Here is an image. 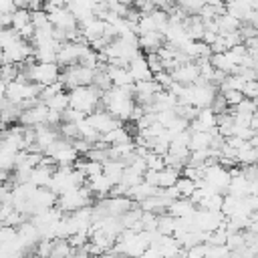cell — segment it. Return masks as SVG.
<instances>
[{"label": "cell", "mask_w": 258, "mask_h": 258, "mask_svg": "<svg viewBox=\"0 0 258 258\" xmlns=\"http://www.w3.org/2000/svg\"><path fill=\"white\" fill-rule=\"evenodd\" d=\"M69 93V107L81 111L85 117L89 113H93L97 109V105H101V91L93 85H85V87H75Z\"/></svg>", "instance_id": "1"}, {"label": "cell", "mask_w": 258, "mask_h": 258, "mask_svg": "<svg viewBox=\"0 0 258 258\" xmlns=\"http://www.w3.org/2000/svg\"><path fill=\"white\" fill-rule=\"evenodd\" d=\"M22 73L30 83H36L40 87H46L60 79V67L56 62H32V64H20Z\"/></svg>", "instance_id": "2"}, {"label": "cell", "mask_w": 258, "mask_h": 258, "mask_svg": "<svg viewBox=\"0 0 258 258\" xmlns=\"http://www.w3.org/2000/svg\"><path fill=\"white\" fill-rule=\"evenodd\" d=\"M56 206L62 212H69V214L75 212V210L87 208V206H91V191L87 189V185L69 189V191H64V194H60L56 198Z\"/></svg>", "instance_id": "3"}, {"label": "cell", "mask_w": 258, "mask_h": 258, "mask_svg": "<svg viewBox=\"0 0 258 258\" xmlns=\"http://www.w3.org/2000/svg\"><path fill=\"white\" fill-rule=\"evenodd\" d=\"M85 121L99 133V135H105V133H109V131H113L115 127H119V125H123V123H119L117 119H113L105 109H95L93 113H89L87 117H85Z\"/></svg>", "instance_id": "4"}, {"label": "cell", "mask_w": 258, "mask_h": 258, "mask_svg": "<svg viewBox=\"0 0 258 258\" xmlns=\"http://www.w3.org/2000/svg\"><path fill=\"white\" fill-rule=\"evenodd\" d=\"M46 113H48V109H46V107H44V103L40 101V103L32 105L30 109L20 111V113H18V121H20V125H22V127H36V125H44V121H46Z\"/></svg>", "instance_id": "5"}, {"label": "cell", "mask_w": 258, "mask_h": 258, "mask_svg": "<svg viewBox=\"0 0 258 258\" xmlns=\"http://www.w3.org/2000/svg\"><path fill=\"white\" fill-rule=\"evenodd\" d=\"M48 22H50L54 28L64 30V32H71V30H77V28H79L77 18H75L67 8H58V10L50 12V14H48Z\"/></svg>", "instance_id": "6"}, {"label": "cell", "mask_w": 258, "mask_h": 258, "mask_svg": "<svg viewBox=\"0 0 258 258\" xmlns=\"http://www.w3.org/2000/svg\"><path fill=\"white\" fill-rule=\"evenodd\" d=\"M169 75H171V79H173L175 83H179V85H194V83L200 79V71H198V64H196L194 60L175 67Z\"/></svg>", "instance_id": "7"}, {"label": "cell", "mask_w": 258, "mask_h": 258, "mask_svg": "<svg viewBox=\"0 0 258 258\" xmlns=\"http://www.w3.org/2000/svg\"><path fill=\"white\" fill-rule=\"evenodd\" d=\"M127 71H129L133 83L153 79V75H151L149 69H147V62H145V54H143V52H139L135 58H131V60L127 62Z\"/></svg>", "instance_id": "8"}, {"label": "cell", "mask_w": 258, "mask_h": 258, "mask_svg": "<svg viewBox=\"0 0 258 258\" xmlns=\"http://www.w3.org/2000/svg\"><path fill=\"white\" fill-rule=\"evenodd\" d=\"M79 30H81L83 38L91 44V42L103 38V32H105V20H101V18H91V20H87L85 24H81Z\"/></svg>", "instance_id": "9"}, {"label": "cell", "mask_w": 258, "mask_h": 258, "mask_svg": "<svg viewBox=\"0 0 258 258\" xmlns=\"http://www.w3.org/2000/svg\"><path fill=\"white\" fill-rule=\"evenodd\" d=\"M196 212V206L187 200V198H177V200H171L165 208V214L171 216V218H187Z\"/></svg>", "instance_id": "10"}, {"label": "cell", "mask_w": 258, "mask_h": 258, "mask_svg": "<svg viewBox=\"0 0 258 258\" xmlns=\"http://www.w3.org/2000/svg\"><path fill=\"white\" fill-rule=\"evenodd\" d=\"M103 71L107 73L109 81L113 87H125V85H133V79L127 71V67H113V64H105Z\"/></svg>", "instance_id": "11"}, {"label": "cell", "mask_w": 258, "mask_h": 258, "mask_svg": "<svg viewBox=\"0 0 258 258\" xmlns=\"http://www.w3.org/2000/svg\"><path fill=\"white\" fill-rule=\"evenodd\" d=\"M161 44H163V34H159V32H143L137 36V46L143 54L155 52Z\"/></svg>", "instance_id": "12"}, {"label": "cell", "mask_w": 258, "mask_h": 258, "mask_svg": "<svg viewBox=\"0 0 258 258\" xmlns=\"http://www.w3.org/2000/svg\"><path fill=\"white\" fill-rule=\"evenodd\" d=\"M85 185H87V189L91 191V196L95 194V196H99V198H107L109 191H111V187H113V183H111L103 173H99V175H95V177H89V179L85 181Z\"/></svg>", "instance_id": "13"}, {"label": "cell", "mask_w": 258, "mask_h": 258, "mask_svg": "<svg viewBox=\"0 0 258 258\" xmlns=\"http://www.w3.org/2000/svg\"><path fill=\"white\" fill-rule=\"evenodd\" d=\"M99 141H103V143H107V145H119V143H129V141H133V135L129 133V127L119 125V127H115L113 131L101 135Z\"/></svg>", "instance_id": "14"}, {"label": "cell", "mask_w": 258, "mask_h": 258, "mask_svg": "<svg viewBox=\"0 0 258 258\" xmlns=\"http://www.w3.org/2000/svg\"><path fill=\"white\" fill-rule=\"evenodd\" d=\"M52 171H54V167H48V165H36V167L30 169V177H28V181L34 183L36 187H48L50 177H52Z\"/></svg>", "instance_id": "15"}, {"label": "cell", "mask_w": 258, "mask_h": 258, "mask_svg": "<svg viewBox=\"0 0 258 258\" xmlns=\"http://www.w3.org/2000/svg\"><path fill=\"white\" fill-rule=\"evenodd\" d=\"M123 169H125V161H119V159H107V161H103V175L115 185V183H119V179H121V175H123Z\"/></svg>", "instance_id": "16"}, {"label": "cell", "mask_w": 258, "mask_h": 258, "mask_svg": "<svg viewBox=\"0 0 258 258\" xmlns=\"http://www.w3.org/2000/svg\"><path fill=\"white\" fill-rule=\"evenodd\" d=\"M212 133L210 131H196V133H189V143H187V149L189 151H202V149H208L210 143H212Z\"/></svg>", "instance_id": "17"}, {"label": "cell", "mask_w": 258, "mask_h": 258, "mask_svg": "<svg viewBox=\"0 0 258 258\" xmlns=\"http://www.w3.org/2000/svg\"><path fill=\"white\" fill-rule=\"evenodd\" d=\"M214 24H216V28H218V34H224V32H234V30H238L242 22L224 12V14H220V16L214 18Z\"/></svg>", "instance_id": "18"}, {"label": "cell", "mask_w": 258, "mask_h": 258, "mask_svg": "<svg viewBox=\"0 0 258 258\" xmlns=\"http://www.w3.org/2000/svg\"><path fill=\"white\" fill-rule=\"evenodd\" d=\"M42 103H44V107H46L48 111L62 113V111L69 107V93H67V91H60V93H56V95H52V97L44 99Z\"/></svg>", "instance_id": "19"}, {"label": "cell", "mask_w": 258, "mask_h": 258, "mask_svg": "<svg viewBox=\"0 0 258 258\" xmlns=\"http://www.w3.org/2000/svg\"><path fill=\"white\" fill-rule=\"evenodd\" d=\"M256 157H258V149L256 147H250L248 143H244L238 151H236V163L242 167V165H254L256 163Z\"/></svg>", "instance_id": "20"}, {"label": "cell", "mask_w": 258, "mask_h": 258, "mask_svg": "<svg viewBox=\"0 0 258 258\" xmlns=\"http://www.w3.org/2000/svg\"><path fill=\"white\" fill-rule=\"evenodd\" d=\"M30 22V12H28V8H16L12 14H10V28H14L16 32L22 28V26H26Z\"/></svg>", "instance_id": "21"}, {"label": "cell", "mask_w": 258, "mask_h": 258, "mask_svg": "<svg viewBox=\"0 0 258 258\" xmlns=\"http://www.w3.org/2000/svg\"><path fill=\"white\" fill-rule=\"evenodd\" d=\"M77 129H79V139H83V141H87V143H91V145L97 143V141L101 139V135H99V133H97L85 119L77 123Z\"/></svg>", "instance_id": "22"}, {"label": "cell", "mask_w": 258, "mask_h": 258, "mask_svg": "<svg viewBox=\"0 0 258 258\" xmlns=\"http://www.w3.org/2000/svg\"><path fill=\"white\" fill-rule=\"evenodd\" d=\"M222 200H224V194H218V191H214V194H210V196H206L196 208H202V210H212V212H220V208H222Z\"/></svg>", "instance_id": "23"}, {"label": "cell", "mask_w": 258, "mask_h": 258, "mask_svg": "<svg viewBox=\"0 0 258 258\" xmlns=\"http://www.w3.org/2000/svg\"><path fill=\"white\" fill-rule=\"evenodd\" d=\"M254 113H256V101L246 97L234 109H230V115H254Z\"/></svg>", "instance_id": "24"}, {"label": "cell", "mask_w": 258, "mask_h": 258, "mask_svg": "<svg viewBox=\"0 0 258 258\" xmlns=\"http://www.w3.org/2000/svg\"><path fill=\"white\" fill-rule=\"evenodd\" d=\"M175 189H177L179 198H189V196L194 194V189H196V183H194V179L179 175L177 181H175Z\"/></svg>", "instance_id": "25"}, {"label": "cell", "mask_w": 258, "mask_h": 258, "mask_svg": "<svg viewBox=\"0 0 258 258\" xmlns=\"http://www.w3.org/2000/svg\"><path fill=\"white\" fill-rule=\"evenodd\" d=\"M52 242L54 240H46V238H40L36 244H34V254L38 258H46L52 254Z\"/></svg>", "instance_id": "26"}, {"label": "cell", "mask_w": 258, "mask_h": 258, "mask_svg": "<svg viewBox=\"0 0 258 258\" xmlns=\"http://www.w3.org/2000/svg\"><path fill=\"white\" fill-rule=\"evenodd\" d=\"M30 24H32L34 28H46V26H50L48 14H46L44 10H34V12H30Z\"/></svg>", "instance_id": "27"}, {"label": "cell", "mask_w": 258, "mask_h": 258, "mask_svg": "<svg viewBox=\"0 0 258 258\" xmlns=\"http://www.w3.org/2000/svg\"><path fill=\"white\" fill-rule=\"evenodd\" d=\"M58 135L67 141H75L79 139V129H77V123H60V131Z\"/></svg>", "instance_id": "28"}, {"label": "cell", "mask_w": 258, "mask_h": 258, "mask_svg": "<svg viewBox=\"0 0 258 258\" xmlns=\"http://www.w3.org/2000/svg\"><path fill=\"white\" fill-rule=\"evenodd\" d=\"M206 252H208V244L200 242V244H194L191 248L183 250L181 258H206Z\"/></svg>", "instance_id": "29"}, {"label": "cell", "mask_w": 258, "mask_h": 258, "mask_svg": "<svg viewBox=\"0 0 258 258\" xmlns=\"http://www.w3.org/2000/svg\"><path fill=\"white\" fill-rule=\"evenodd\" d=\"M60 91H64V85H62L60 81H54V83H50V85H46V87L40 89L38 99L44 101V99H48V97H52V95H56V93H60Z\"/></svg>", "instance_id": "30"}, {"label": "cell", "mask_w": 258, "mask_h": 258, "mask_svg": "<svg viewBox=\"0 0 258 258\" xmlns=\"http://www.w3.org/2000/svg\"><path fill=\"white\" fill-rule=\"evenodd\" d=\"M220 95H222V99H224V103H226L228 109H234V107L244 99L240 91H222Z\"/></svg>", "instance_id": "31"}, {"label": "cell", "mask_w": 258, "mask_h": 258, "mask_svg": "<svg viewBox=\"0 0 258 258\" xmlns=\"http://www.w3.org/2000/svg\"><path fill=\"white\" fill-rule=\"evenodd\" d=\"M230 250L226 246H210L208 244V252H206V258H230Z\"/></svg>", "instance_id": "32"}, {"label": "cell", "mask_w": 258, "mask_h": 258, "mask_svg": "<svg viewBox=\"0 0 258 258\" xmlns=\"http://www.w3.org/2000/svg\"><path fill=\"white\" fill-rule=\"evenodd\" d=\"M242 97L256 101V97H258V81H246L244 87H242Z\"/></svg>", "instance_id": "33"}, {"label": "cell", "mask_w": 258, "mask_h": 258, "mask_svg": "<svg viewBox=\"0 0 258 258\" xmlns=\"http://www.w3.org/2000/svg\"><path fill=\"white\" fill-rule=\"evenodd\" d=\"M12 2H14L16 8H28V4L34 2V0H12Z\"/></svg>", "instance_id": "34"}, {"label": "cell", "mask_w": 258, "mask_h": 258, "mask_svg": "<svg viewBox=\"0 0 258 258\" xmlns=\"http://www.w3.org/2000/svg\"><path fill=\"white\" fill-rule=\"evenodd\" d=\"M46 258H54V256H46Z\"/></svg>", "instance_id": "35"}]
</instances>
